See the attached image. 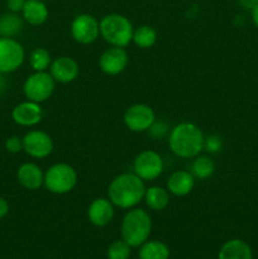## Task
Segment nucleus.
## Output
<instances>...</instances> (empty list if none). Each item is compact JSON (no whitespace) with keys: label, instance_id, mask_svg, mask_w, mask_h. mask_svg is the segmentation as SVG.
<instances>
[{"label":"nucleus","instance_id":"nucleus-18","mask_svg":"<svg viewBox=\"0 0 258 259\" xmlns=\"http://www.w3.org/2000/svg\"><path fill=\"white\" fill-rule=\"evenodd\" d=\"M48 14L50 13H48L47 5L42 0H27L22 10V17L24 22L34 27L45 24L48 19Z\"/></svg>","mask_w":258,"mask_h":259},{"label":"nucleus","instance_id":"nucleus-35","mask_svg":"<svg viewBox=\"0 0 258 259\" xmlns=\"http://www.w3.org/2000/svg\"><path fill=\"white\" fill-rule=\"evenodd\" d=\"M42 2H47V0H42Z\"/></svg>","mask_w":258,"mask_h":259},{"label":"nucleus","instance_id":"nucleus-15","mask_svg":"<svg viewBox=\"0 0 258 259\" xmlns=\"http://www.w3.org/2000/svg\"><path fill=\"white\" fill-rule=\"evenodd\" d=\"M113 202L105 197H98L93 200L88 207V219L94 227L104 228L110 224L115 215Z\"/></svg>","mask_w":258,"mask_h":259},{"label":"nucleus","instance_id":"nucleus-19","mask_svg":"<svg viewBox=\"0 0 258 259\" xmlns=\"http://www.w3.org/2000/svg\"><path fill=\"white\" fill-rule=\"evenodd\" d=\"M218 259H253V253L247 242L230 239L220 247Z\"/></svg>","mask_w":258,"mask_h":259},{"label":"nucleus","instance_id":"nucleus-24","mask_svg":"<svg viewBox=\"0 0 258 259\" xmlns=\"http://www.w3.org/2000/svg\"><path fill=\"white\" fill-rule=\"evenodd\" d=\"M192 176L199 180H206L211 177L215 172V163L211 158L207 156H197L195 157L191 163Z\"/></svg>","mask_w":258,"mask_h":259},{"label":"nucleus","instance_id":"nucleus-10","mask_svg":"<svg viewBox=\"0 0 258 259\" xmlns=\"http://www.w3.org/2000/svg\"><path fill=\"white\" fill-rule=\"evenodd\" d=\"M123 120L129 131L142 133L151 128L156 120V114L153 109L147 104H134L126 109Z\"/></svg>","mask_w":258,"mask_h":259},{"label":"nucleus","instance_id":"nucleus-12","mask_svg":"<svg viewBox=\"0 0 258 259\" xmlns=\"http://www.w3.org/2000/svg\"><path fill=\"white\" fill-rule=\"evenodd\" d=\"M129 62V56L125 48L113 47L108 48L101 53L99 58V68L105 75L115 76L123 72Z\"/></svg>","mask_w":258,"mask_h":259},{"label":"nucleus","instance_id":"nucleus-8","mask_svg":"<svg viewBox=\"0 0 258 259\" xmlns=\"http://www.w3.org/2000/svg\"><path fill=\"white\" fill-rule=\"evenodd\" d=\"M163 169L164 163L162 157L151 149L139 152L133 161V172L143 181H153L158 179Z\"/></svg>","mask_w":258,"mask_h":259},{"label":"nucleus","instance_id":"nucleus-26","mask_svg":"<svg viewBox=\"0 0 258 259\" xmlns=\"http://www.w3.org/2000/svg\"><path fill=\"white\" fill-rule=\"evenodd\" d=\"M132 247L128 243L121 240H115L109 245L106 250V257L108 259H129L131 257Z\"/></svg>","mask_w":258,"mask_h":259},{"label":"nucleus","instance_id":"nucleus-34","mask_svg":"<svg viewBox=\"0 0 258 259\" xmlns=\"http://www.w3.org/2000/svg\"><path fill=\"white\" fill-rule=\"evenodd\" d=\"M5 85H7V82H5L4 77H2V73H0V91L4 90Z\"/></svg>","mask_w":258,"mask_h":259},{"label":"nucleus","instance_id":"nucleus-1","mask_svg":"<svg viewBox=\"0 0 258 259\" xmlns=\"http://www.w3.org/2000/svg\"><path fill=\"white\" fill-rule=\"evenodd\" d=\"M205 136L194 123L184 121L171 129L168 134V147L179 158L191 159L204 151Z\"/></svg>","mask_w":258,"mask_h":259},{"label":"nucleus","instance_id":"nucleus-30","mask_svg":"<svg viewBox=\"0 0 258 259\" xmlns=\"http://www.w3.org/2000/svg\"><path fill=\"white\" fill-rule=\"evenodd\" d=\"M27 0H7V7L12 13H22Z\"/></svg>","mask_w":258,"mask_h":259},{"label":"nucleus","instance_id":"nucleus-14","mask_svg":"<svg viewBox=\"0 0 258 259\" xmlns=\"http://www.w3.org/2000/svg\"><path fill=\"white\" fill-rule=\"evenodd\" d=\"M50 73L56 82L70 83L77 78L80 67L75 58L70 56H61L52 61L50 66Z\"/></svg>","mask_w":258,"mask_h":259},{"label":"nucleus","instance_id":"nucleus-5","mask_svg":"<svg viewBox=\"0 0 258 259\" xmlns=\"http://www.w3.org/2000/svg\"><path fill=\"white\" fill-rule=\"evenodd\" d=\"M77 185V172L68 163H55L45 172L43 186L55 195H65Z\"/></svg>","mask_w":258,"mask_h":259},{"label":"nucleus","instance_id":"nucleus-16","mask_svg":"<svg viewBox=\"0 0 258 259\" xmlns=\"http://www.w3.org/2000/svg\"><path fill=\"white\" fill-rule=\"evenodd\" d=\"M17 180L22 187L29 191H35L43 186L45 172L38 164L33 162H25L20 164L17 171Z\"/></svg>","mask_w":258,"mask_h":259},{"label":"nucleus","instance_id":"nucleus-28","mask_svg":"<svg viewBox=\"0 0 258 259\" xmlns=\"http://www.w3.org/2000/svg\"><path fill=\"white\" fill-rule=\"evenodd\" d=\"M223 148V141L220 137L218 136H209L205 137L204 142V149H206L210 153H218L222 151Z\"/></svg>","mask_w":258,"mask_h":259},{"label":"nucleus","instance_id":"nucleus-25","mask_svg":"<svg viewBox=\"0 0 258 259\" xmlns=\"http://www.w3.org/2000/svg\"><path fill=\"white\" fill-rule=\"evenodd\" d=\"M29 65L33 68V71L39 72V71H47L50 68L52 60L51 55L46 48L37 47L29 53Z\"/></svg>","mask_w":258,"mask_h":259},{"label":"nucleus","instance_id":"nucleus-4","mask_svg":"<svg viewBox=\"0 0 258 259\" xmlns=\"http://www.w3.org/2000/svg\"><path fill=\"white\" fill-rule=\"evenodd\" d=\"M100 35L106 43L113 47H123L131 45L134 28L131 20L119 13H111L101 18Z\"/></svg>","mask_w":258,"mask_h":259},{"label":"nucleus","instance_id":"nucleus-31","mask_svg":"<svg viewBox=\"0 0 258 259\" xmlns=\"http://www.w3.org/2000/svg\"><path fill=\"white\" fill-rule=\"evenodd\" d=\"M9 202H8L4 197H0V219L7 217V215L9 214Z\"/></svg>","mask_w":258,"mask_h":259},{"label":"nucleus","instance_id":"nucleus-13","mask_svg":"<svg viewBox=\"0 0 258 259\" xmlns=\"http://www.w3.org/2000/svg\"><path fill=\"white\" fill-rule=\"evenodd\" d=\"M43 118V110L40 104L25 100L14 106L12 111V119L15 124L25 128H30L40 123Z\"/></svg>","mask_w":258,"mask_h":259},{"label":"nucleus","instance_id":"nucleus-9","mask_svg":"<svg viewBox=\"0 0 258 259\" xmlns=\"http://www.w3.org/2000/svg\"><path fill=\"white\" fill-rule=\"evenodd\" d=\"M71 35L80 45H91L100 35L99 20L91 14H78L71 23Z\"/></svg>","mask_w":258,"mask_h":259},{"label":"nucleus","instance_id":"nucleus-20","mask_svg":"<svg viewBox=\"0 0 258 259\" xmlns=\"http://www.w3.org/2000/svg\"><path fill=\"white\" fill-rule=\"evenodd\" d=\"M147 206L153 211H162L169 204V192L161 186H151L146 189L143 197Z\"/></svg>","mask_w":258,"mask_h":259},{"label":"nucleus","instance_id":"nucleus-6","mask_svg":"<svg viewBox=\"0 0 258 259\" xmlns=\"http://www.w3.org/2000/svg\"><path fill=\"white\" fill-rule=\"evenodd\" d=\"M56 81L47 71L33 72L25 78L23 83V93L27 100L42 104L52 96L55 91Z\"/></svg>","mask_w":258,"mask_h":259},{"label":"nucleus","instance_id":"nucleus-29","mask_svg":"<svg viewBox=\"0 0 258 259\" xmlns=\"http://www.w3.org/2000/svg\"><path fill=\"white\" fill-rule=\"evenodd\" d=\"M5 149L9 153H19L23 151V138H19L17 136H12L5 141Z\"/></svg>","mask_w":258,"mask_h":259},{"label":"nucleus","instance_id":"nucleus-32","mask_svg":"<svg viewBox=\"0 0 258 259\" xmlns=\"http://www.w3.org/2000/svg\"><path fill=\"white\" fill-rule=\"evenodd\" d=\"M252 20L258 29V4H255L254 7L252 8Z\"/></svg>","mask_w":258,"mask_h":259},{"label":"nucleus","instance_id":"nucleus-27","mask_svg":"<svg viewBox=\"0 0 258 259\" xmlns=\"http://www.w3.org/2000/svg\"><path fill=\"white\" fill-rule=\"evenodd\" d=\"M149 133V136L154 139H161L164 138L167 134H169V126L166 121L163 120H154V123L152 124L151 128L147 131Z\"/></svg>","mask_w":258,"mask_h":259},{"label":"nucleus","instance_id":"nucleus-11","mask_svg":"<svg viewBox=\"0 0 258 259\" xmlns=\"http://www.w3.org/2000/svg\"><path fill=\"white\" fill-rule=\"evenodd\" d=\"M23 151L32 158H47L53 152V141L46 132L29 131L23 137Z\"/></svg>","mask_w":258,"mask_h":259},{"label":"nucleus","instance_id":"nucleus-22","mask_svg":"<svg viewBox=\"0 0 258 259\" xmlns=\"http://www.w3.org/2000/svg\"><path fill=\"white\" fill-rule=\"evenodd\" d=\"M169 248L159 240H147L139 247V259H169Z\"/></svg>","mask_w":258,"mask_h":259},{"label":"nucleus","instance_id":"nucleus-21","mask_svg":"<svg viewBox=\"0 0 258 259\" xmlns=\"http://www.w3.org/2000/svg\"><path fill=\"white\" fill-rule=\"evenodd\" d=\"M24 19L18 13H5L0 15V37L15 38L23 29Z\"/></svg>","mask_w":258,"mask_h":259},{"label":"nucleus","instance_id":"nucleus-23","mask_svg":"<svg viewBox=\"0 0 258 259\" xmlns=\"http://www.w3.org/2000/svg\"><path fill=\"white\" fill-rule=\"evenodd\" d=\"M132 42L137 46V47L142 48V50H148L152 48L157 42V32L153 27L151 25H141V27L136 28L133 32V39Z\"/></svg>","mask_w":258,"mask_h":259},{"label":"nucleus","instance_id":"nucleus-7","mask_svg":"<svg viewBox=\"0 0 258 259\" xmlns=\"http://www.w3.org/2000/svg\"><path fill=\"white\" fill-rule=\"evenodd\" d=\"M25 51L15 38L0 37V73H12L24 63Z\"/></svg>","mask_w":258,"mask_h":259},{"label":"nucleus","instance_id":"nucleus-33","mask_svg":"<svg viewBox=\"0 0 258 259\" xmlns=\"http://www.w3.org/2000/svg\"><path fill=\"white\" fill-rule=\"evenodd\" d=\"M242 4L245 8H250L252 9L255 4H258V0H242Z\"/></svg>","mask_w":258,"mask_h":259},{"label":"nucleus","instance_id":"nucleus-17","mask_svg":"<svg viewBox=\"0 0 258 259\" xmlns=\"http://www.w3.org/2000/svg\"><path fill=\"white\" fill-rule=\"evenodd\" d=\"M195 186V177L190 171H175L167 180V190L171 195L179 197L187 196Z\"/></svg>","mask_w":258,"mask_h":259},{"label":"nucleus","instance_id":"nucleus-2","mask_svg":"<svg viewBox=\"0 0 258 259\" xmlns=\"http://www.w3.org/2000/svg\"><path fill=\"white\" fill-rule=\"evenodd\" d=\"M147 187L136 174H120L111 180L108 187V199L114 206L129 210L143 200Z\"/></svg>","mask_w":258,"mask_h":259},{"label":"nucleus","instance_id":"nucleus-3","mask_svg":"<svg viewBox=\"0 0 258 259\" xmlns=\"http://www.w3.org/2000/svg\"><path fill=\"white\" fill-rule=\"evenodd\" d=\"M151 232L152 219L146 210L133 207L124 215L120 225L121 239L132 248H139L147 242Z\"/></svg>","mask_w":258,"mask_h":259}]
</instances>
